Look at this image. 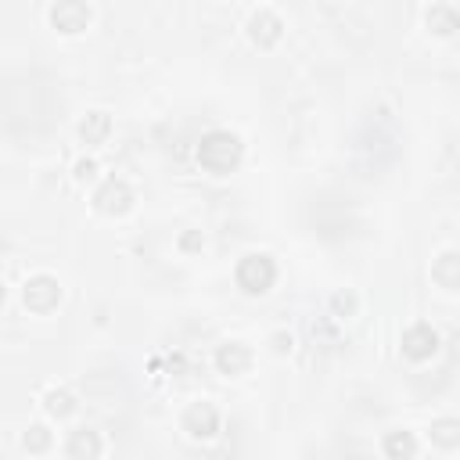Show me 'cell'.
Listing matches in <instances>:
<instances>
[{"instance_id": "cell-1", "label": "cell", "mask_w": 460, "mask_h": 460, "mask_svg": "<svg viewBox=\"0 0 460 460\" xmlns=\"http://www.w3.org/2000/svg\"><path fill=\"white\" fill-rule=\"evenodd\" d=\"M51 19H54V25L61 29V33H83L87 22H90V8L83 4V0H58Z\"/></svg>"}, {"instance_id": "cell-2", "label": "cell", "mask_w": 460, "mask_h": 460, "mask_svg": "<svg viewBox=\"0 0 460 460\" xmlns=\"http://www.w3.org/2000/svg\"><path fill=\"white\" fill-rule=\"evenodd\" d=\"M245 367H248V353L237 342H230V349H219V371L237 374V371H245Z\"/></svg>"}, {"instance_id": "cell-3", "label": "cell", "mask_w": 460, "mask_h": 460, "mask_svg": "<svg viewBox=\"0 0 460 460\" xmlns=\"http://www.w3.org/2000/svg\"><path fill=\"white\" fill-rule=\"evenodd\" d=\"M47 410H51L54 417H69L72 410H76V403H72V395L69 392H47Z\"/></svg>"}, {"instance_id": "cell-4", "label": "cell", "mask_w": 460, "mask_h": 460, "mask_svg": "<svg viewBox=\"0 0 460 460\" xmlns=\"http://www.w3.org/2000/svg\"><path fill=\"white\" fill-rule=\"evenodd\" d=\"M105 130H108V119H105L101 112H94V126H90V122L79 126V133H83L87 140H98V133H105Z\"/></svg>"}, {"instance_id": "cell-5", "label": "cell", "mask_w": 460, "mask_h": 460, "mask_svg": "<svg viewBox=\"0 0 460 460\" xmlns=\"http://www.w3.org/2000/svg\"><path fill=\"white\" fill-rule=\"evenodd\" d=\"M453 421H446V424H439V432H435V439L442 442V446H457V435H453Z\"/></svg>"}, {"instance_id": "cell-6", "label": "cell", "mask_w": 460, "mask_h": 460, "mask_svg": "<svg viewBox=\"0 0 460 460\" xmlns=\"http://www.w3.org/2000/svg\"><path fill=\"white\" fill-rule=\"evenodd\" d=\"M79 450H90V453H98L101 446H98V442H94L90 435H87V439H83V435H79V439L72 442V446H69V453H79Z\"/></svg>"}, {"instance_id": "cell-7", "label": "cell", "mask_w": 460, "mask_h": 460, "mask_svg": "<svg viewBox=\"0 0 460 460\" xmlns=\"http://www.w3.org/2000/svg\"><path fill=\"white\" fill-rule=\"evenodd\" d=\"M94 173H98L94 162H76V180H94Z\"/></svg>"}, {"instance_id": "cell-8", "label": "cell", "mask_w": 460, "mask_h": 460, "mask_svg": "<svg viewBox=\"0 0 460 460\" xmlns=\"http://www.w3.org/2000/svg\"><path fill=\"white\" fill-rule=\"evenodd\" d=\"M399 450H403V453H417V446H414L410 439H403V442L392 439V442H388V453H399Z\"/></svg>"}, {"instance_id": "cell-9", "label": "cell", "mask_w": 460, "mask_h": 460, "mask_svg": "<svg viewBox=\"0 0 460 460\" xmlns=\"http://www.w3.org/2000/svg\"><path fill=\"white\" fill-rule=\"evenodd\" d=\"M0 303H4V284H0Z\"/></svg>"}]
</instances>
